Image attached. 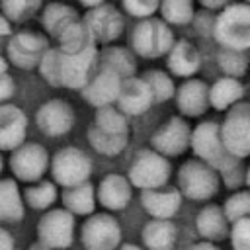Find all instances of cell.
Returning <instances> with one entry per match:
<instances>
[{"instance_id": "cell-53", "label": "cell", "mask_w": 250, "mask_h": 250, "mask_svg": "<svg viewBox=\"0 0 250 250\" xmlns=\"http://www.w3.org/2000/svg\"><path fill=\"white\" fill-rule=\"evenodd\" d=\"M242 2H244V4H248V6H250V0H242Z\"/></svg>"}, {"instance_id": "cell-9", "label": "cell", "mask_w": 250, "mask_h": 250, "mask_svg": "<svg viewBox=\"0 0 250 250\" xmlns=\"http://www.w3.org/2000/svg\"><path fill=\"white\" fill-rule=\"evenodd\" d=\"M121 236V227L109 213H92L80 227V244L84 250H117Z\"/></svg>"}, {"instance_id": "cell-40", "label": "cell", "mask_w": 250, "mask_h": 250, "mask_svg": "<svg viewBox=\"0 0 250 250\" xmlns=\"http://www.w3.org/2000/svg\"><path fill=\"white\" fill-rule=\"evenodd\" d=\"M121 4L129 16L145 20V18H152L158 12L160 0H121Z\"/></svg>"}, {"instance_id": "cell-25", "label": "cell", "mask_w": 250, "mask_h": 250, "mask_svg": "<svg viewBox=\"0 0 250 250\" xmlns=\"http://www.w3.org/2000/svg\"><path fill=\"white\" fill-rule=\"evenodd\" d=\"M176 234V225L170 219H150L141 230V240L146 250H172Z\"/></svg>"}, {"instance_id": "cell-22", "label": "cell", "mask_w": 250, "mask_h": 250, "mask_svg": "<svg viewBox=\"0 0 250 250\" xmlns=\"http://www.w3.org/2000/svg\"><path fill=\"white\" fill-rule=\"evenodd\" d=\"M166 57H168L166 64H168V70L172 76L191 78L201 68V55H199L197 47L188 39L174 41V45Z\"/></svg>"}, {"instance_id": "cell-19", "label": "cell", "mask_w": 250, "mask_h": 250, "mask_svg": "<svg viewBox=\"0 0 250 250\" xmlns=\"http://www.w3.org/2000/svg\"><path fill=\"white\" fill-rule=\"evenodd\" d=\"M27 115L14 104H0V150H14L25 141Z\"/></svg>"}, {"instance_id": "cell-13", "label": "cell", "mask_w": 250, "mask_h": 250, "mask_svg": "<svg viewBox=\"0 0 250 250\" xmlns=\"http://www.w3.org/2000/svg\"><path fill=\"white\" fill-rule=\"evenodd\" d=\"M82 21H84L92 41L102 43V45L113 43L123 33V27H125L121 12L115 6L105 4V2L96 8H88Z\"/></svg>"}, {"instance_id": "cell-8", "label": "cell", "mask_w": 250, "mask_h": 250, "mask_svg": "<svg viewBox=\"0 0 250 250\" xmlns=\"http://www.w3.org/2000/svg\"><path fill=\"white\" fill-rule=\"evenodd\" d=\"M221 139L225 148L238 160L250 156V104L238 102L230 109L221 123Z\"/></svg>"}, {"instance_id": "cell-26", "label": "cell", "mask_w": 250, "mask_h": 250, "mask_svg": "<svg viewBox=\"0 0 250 250\" xmlns=\"http://www.w3.org/2000/svg\"><path fill=\"white\" fill-rule=\"evenodd\" d=\"M62 205L66 211H70L74 217H88L96 209V188L88 182H82L78 186H70L62 189Z\"/></svg>"}, {"instance_id": "cell-31", "label": "cell", "mask_w": 250, "mask_h": 250, "mask_svg": "<svg viewBox=\"0 0 250 250\" xmlns=\"http://www.w3.org/2000/svg\"><path fill=\"white\" fill-rule=\"evenodd\" d=\"M57 43H59V49L62 53H80L92 45H96L82 21V18L78 21H74L72 25H68L59 37H57Z\"/></svg>"}, {"instance_id": "cell-24", "label": "cell", "mask_w": 250, "mask_h": 250, "mask_svg": "<svg viewBox=\"0 0 250 250\" xmlns=\"http://www.w3.org/2000/svg\"><path fill=\"white\" fill-rule=\"evenodd\" d=\"M244 94H246V88L238 78L223 76L209 86V105L215 111H227L234 104L242 102Z\"/></svg>"}, {"instance_id": "cell-44", "label": "cell", "mask_w": 250, "mask_h": 250, "mask_svg": "<svg viewBox=\"0 0 250 250\" xmlns=\"http://www.w3.org/2000/svg\"><path fill=\"white\" fill-rule=\"evenodd\" d=\"M201 6H205L207 10H223L225 6H229L232 0H199Z\"/></svg>"}, {"instance_id": "cell-32", "label": "cell", "mask_w": 250, "mask_h": 250, "mask_svg": "<svg viewBox=\"0 0 250 250\" xmlns=\"http://www.w3.org/2000/svg\"><path fill=\"white\" fill-rule=\"evenodd\" d=\"M59 193H57V184L55 182H47V180H39L35 184H29L23 189V199L25 203L35 209V211H45L49 209L55 201H57Z\"/></svg>"}, {"instance_id": "cell-21", "label": "cell", "mask_w": 250, "mask_h": 250, "mask_svg": "<svg viewBox=\"0 0 250 250\" xmlns=\"http://www.w3.org/2000/svg\"><path fill=\"white\" fill-rule=\"evenodd\" d=\"M141 205L152 219H172L182 205V193L178 188H156L141 191Z\"/></svg>"}, {"instance_id": "cell-34", "label": "cell", "mask_w": 250, "mask_h": 250, "mask_svg": "<svg viewBox=\"0 0 250 250\" xmlns=\"http://www.w3.org/2000/svg\"><path fill=\"white\" fill-rule=\"evenodd\" d=\"M98 129L105 131V133H129V121H127V115L119 109V107H113L111 105H102V107H96V113H94V121H92Z\"/></svg>"}, {"instance_id": "cell-23", "label": "cell", "mask_w": 250, "mask_h": 250, "mask_svg": "<svg viewBox=\"0 0 250 250\" xmlns=\"http://www.w3.org/2000/svg\"><path fill=\"white\" fill-rule=\"evenodd\" d=\"M229 225H230V223L227 221L223 207L217 205V203L205 205V207L197 213V217H195V229H197V232H199L205 240H209V242L225 240V238L229 236V230H230Z\"/></svg>"}, {"instance_id": "cell-50", "label": "cell", "mask_w": 250, "mask_h": 250, "mask_svg": "<svg viewBox=\"0 0 250 250\" xmlns=\"http://www.w3.org/2000/svg\"><path fill=\"white\" fill-rule=\"evenodd\" d=\"M119 250H146V248H141V246H137V244H121Z\"/></svg>"}, {"instance_id": "cell-28", "label": "cell", "mask_w": 250, "mask_h": 250, "mask_svg": "<svg viewBox=\"0 0 250 250\" xmlns=\"http://www.w3.org/2000/svg\"><path fill=\"white\" fill-rule=\"evenodd\" d=\"M80 16L74 8H70L68 4L62 2H51L45 6L43 14H41V25L43 29L51 35V37H59L68 25H72L74 21H78Z\"/></svg>"}, {"instance_id": "cell-46", "label": "cell", "mask_w": 250, "mask_h": 250, "mask_svg": "<svg viewBox=\"0 0 250 250\" xmlns=\"http://www.w3.org/2000/svg\"><path fill=\"white\" fill-rule=\"evenodd\" d=\"M189 250H221V248L215 246V244L209 242V240H203V242H195V244H191Z\"/></svg>"}, {"instance_id": "cell-6", "label": "cell", "mask_w": 250, "mask_h": 250, "mask_svg": "<svg viewBox=\"0 0 250 250\" xmlns=\"http://www.w3.org/2000/svg\"><path fill=\"white\" fill-rule=\"evenodd\" d=\"M172 176V164L166 156L156 152L154 148H141L129 168H127V180L133 188L143 189H156L164 188Z\"/></svg>"}, {"instance_id": "cell-38", "label": "cell", "mask_w": 250, "mask_h": 250, "mask_svg": "<svg viewBox=\"0 0 250 250\" xmlns=\"http://www.w3.org/2000/svg\"><path fill=\"white\" fill-rule=\"evenodd\" d=\"M223 211L229 223H234L242 217H250V189H240L227 197L223 203Z\"/></svg>"}, {"instance_id": "cell-5", "label": "cell", "mask_w": 250, "mask_h": 250, "mask_svg": "<svg viewBox=\"0 0 250 250\" xmlns=\"http://www.w3.org/2000/svg\"><path fill=\"white\" fill-rule=\"evenodd\" d=\"M176 182H178V189L182 197L191 199V201H207L215 197L221 188L219 172L199 158L186 160L178 168Z\"/></svg>"}, {"instance_id": "cell-20", "label": "cell", "mask_w": 250, "mask_h": 250, "mask_svg": "<svg viewBox=\"0 0 250 250\" xmlns=\"http://www.w3.org/2000/svg\"><path fill=\"white\" fill-rule=\"evenodd\" d=\"M131 197L133 186L129 184L127 176H121L117 172L105 174L96 188V199L109 211H123L131 203Z\"/></svg>"}, {"instance_id": "cell-15", "label": "cell", "mask_w": 250, "mask_h": 250, "mask_svg": "<svg viewBox=\"0 0 250 250\" xmlns=\"http://www.w3.org/2000/svg\"><path fill=\"white\" fill-rule=\"evenodd\" d=\"M189 137H191L189 123L180 115H174L152 133L150 145L162 156L172 158V156L184 154L189 148Z\"/></svg>"}, {"instance_id": "cell-42", "label": "cell", "mask_w": 250, "mask_h": 250, "mask_svg": "<svg viewBox=\"0 0 250 250\" xmlns=\"http://www.w3.org/2000/svg\"><path fill=\"white\" fill-rule=\"evenodd\" d=\"M14 94H16V82H14V78L8 72L0 74V104H8L14 98Z\"/></svg>"}, {"instance_id": "cell-7", "label": "cell", "mask_w": 250, "mask_h": 250, "mask_svg": "<svg viewBox=\"0 0 250 250\" xmlns=\"http://www.w3.org/2000/svg\"><path fill=\"white\" fill-rule=\"evenodd\" d=\"M51 176L57 186L70 188L78 186L82 182H88L94 170L92 158L78 146H64L55 152V156L49 162Z\"/></svg>"}, {"instance_id": "cell-41", "label": "cell", "mask_w": 250, "mask_h": 250, "mask_svg": "<svg viewBox=\"0 0 250 250\" xmlns=\"http://www.w3.org/2000/svg\"><path fill=\"white\" fill-rule=\"evenodd\" d=\"M244 168H242V164H240V160L238 162H234V164H230L229 168H225V170H221L219 172V178H221V182L229 188V189H238L242 184H244Z\"/></svg>"}, {"instance_id": "cell-3", "label": "cell", "mask_w": 250, "mask_h": 250, "mask_svg": "<svg viewBox=\"0 0 250 250\" xmlns=\"http://www.w3.org/2000/svg\"><path fill=\"white\" fill-rule=\"evenodd\" d=\"M174 33L164 20L145 18L129 33V49L143 59H160L174 45Z\"/></svg>"}, {"instance_id": "cell-37", "label": "cell", "mask_w": 250, "mask_h": 250, "mask_svg": "<svg viewBox=\"0 0 250 250\" xmlns=\"http://www.w3.org/2000/svg\"><path fill=\"white\" fill-rule=\"evenodd\" d=\"M217 62L219 68L223 70L225 76H232V78H240L246 74L250 59L246 55V51H236V49H221L217 55Z\"/></svg>"}, {"instance_id": "cell-1", "label": "cell", "mask_w": 250, "mask_h": 250, "mask_svg": "<svg viewBox=\"0 0 250 250\" xmlns=\"http://www.w3.org/2000/svg\"><path fill=\"white\" fill-rule=\"evenodd\" d=\"M98 62V47L92 45L80 53H62L59 47H49L39 61L41 78L53 88L82 90Z\"/></svg>"}, {"instance_id": "cell-48", "label": "cell", "mask_w": 250, "mask_h": 250, "mask_svg": "<svg viewBox=\"0 0 250 250\" xmlns=\"http://www.w3.org/2000/svg\"><path fill=\"white\" fill-rule=\"evenodd\" d=\"M86 8H96V6H100V4H104L105 0H80Z\"/></svg>"}, {"instance_id": "cell-35", "label": "cell", "mask_w": 250, "mask_h": 250, "mask_svg": "<svg viewBox=\"0 0 250 250\" xmlns=\"http://www.w3.org/2000/svg\"><path fill=\"white\" fill-rule=\"evenodd\" d=\"M160 16L166 23L186 25L195 18L193 0H160Z\"/></svg>"}, {"instance_id": "cell-51", "label": "cell", "mask_w": 250, "mask_h": 250, "mask_svg": "<svg viewBox=\"0 0 250 250\" xmlns=\"http://www.w3.org/2000/svg\"><path fill=\"white\" fill-rule=\"evenodd\" d=\"M244 184L248 186V189H250V166L246 168V172H244Z\"/></svg>"}, {"instance_id": "cell-17", "label": "cell", "mask_w": 250, "mask_h": 250, "mask_svg": "<svg viewBox=\"0 0 250 250\" xmlns=\"http://www.w3.org/2000/svg\"><path fill=\"white\" fill-rule=\"evenodd\" d=\"M176 107L186 117H201L209 109V86L199 78H186L174 94Z\"/></svg>"}, {"instance_id": "cell-54", "label": "cell", "mask_w": 250, "mask_h": 250, "mask_svg": "<svg viewBox=\"0 0 250 250\" xmlns=\"http://www.w3.org/2000/svg\"><path fill=\"white\" fill-rule=\"evenodd\" d=\"M248 59H250V55H248Z\"/></svg>"}, {"instance_id": "cell-14", "label": "cell", "mask_w": 250, "mask_h": 250, "mask_svg": "<svg viewBox=\"0 0 250 250\" xmlns=\"http://www.w3.org/2000/svg\"><path fill=\"white\" fill-rule=\"evenodd\" d=\"M74 121V107L61 98L47 100L35 111V125L47 137H64L72 131Z\"/></svg>"}, {"instance_id": "cell-4", "label": "cell", "mask_w": 250, "mask_h": 250, "mask_svg": "<svg viewBox=\"0 0 250 250\" xmlns=\"http://www.w3.org/2000/svg\"><path fill=\"white\" fill-rule=\"evenodd\" d=\"M189 148L193 150V154L199 160L207 162L217 172L238 162V158H234L225 148L223 139H221V123L215 119H205V121L197 123L195 129H191Z\"/></svg>"}, {"instance_id": "cell-16", "label": "cell", "mask_w": 250, "mask_h": 250, "mask_svg": "<svg viewBox=\"0 0 250 250\" xmlns=\"http://www.w3.org/2000/svg\"><path fill=\"white\" fill-rule=\"evenodd\" d=\"M121 80L123 78H119L115 72H111L107 68H100L96 74L90 76L86 86L80 90V96L86 104H90L94 107L111 105L117 102Z\"/></svg>"}, {"instance_id": "cell-52", "label": "cell", "mask_w": 250, "mask_h": 250, "mask_svg": "<svg viewBox=\"0 0 250 250\" xmlns=\"http://www.w3.org/2000/svg\"><path fill=\"white\" fill-rule=\"evenodd\" d=\"M2 170H4V158H2V154H0V174H2Z\"/></svg>"}, {"instance_id": "cell-18", "label": "cell", "mask_w": 250, "mask_h": 250, "mask_svg": "<svg viewBox=\"0 0 250 250\" xmlns=\"http://www.w3.org/2000/svg\"><path fill=\"white\" fill-rule=\"evenodd\" d=\"M152 104H154L152 94L141 76H131V78L121 80V88H119V96H117V107L125 115L139 117V115L146 113Z\"/></svg>"}, {"instance_id": "cell-33", "label": "cell", "mask_w": 250, "mask_h": 250, "mask_svg": "<svg viewBox=\"0 0 250 250\" xmlns=\"http://www.w3.org/2000/svg\"><path fill=\"white\" fill-rule=\"evenodd\" d=\"M141 78L146 82V86H148V90L152 94V102L154 104H162V102H168V100L174 98L176 84H174V80L170 78L168 72L158 70V68H150V70L143 72Z\"/></svg>"}, {"instance_id": "cell-29", "label": "cell", "mask_w": 250, "mask_h": 250, "mask_svg": "<svg viewBox=\"0 0 250 250\" xmlns=\"http://www.w3.org/2000/svg\"><path fill=\"white\" fill-rule=\"evenodd\" d=\"M86 139L90 143V146L107 158H113L117 154H121L127 145H129V133H105L102 129H98L94 123H90V127L86 129Z\"/></svg>"}, {"instance_id": "cell-10", "label": "cell", "mask_w": 250, "mask_h": 250, "mask_svg": "<svg viewBox=\"0 0 250 250\" xmlns=\"http://www.w3.org/2000/svg\"><path fill=\"white\" fill-rule=\"evenodd\" d=\"M47 49H49V41L45 35L31 31V29H23L8 37L6 59L10 64H14L20 70H31L39 64Z\"/></svg>"}, {"instance_id": "cell-55", "label": "cell", "mask_w": 250, "mask_h": 250, "mask_svg": "<svg viewBox=\"0 0 250 250\" xmlns=\"http://www.w3.org/2000/svg\"><path fill=\"white\" fill-rule=\"evenodd\" d=\"M14 250H18V248H14Z\"/></svg>"}, {"instance_id": "cell-2", "label": "cell", "mask_w": 250, "mask_h": 250, "mask_svg": "<svg viewBox=\"0 0 250 250\" xmlns=\"http://www.w3.org/2000/svg\"><path fill=\"white\" fill-rule=\"evenodd\" d=\"M213 35L225 49L250 51V6L230 2L213 21Z\"/></svg>"}, {"instance_id": "cell-47", "label": "cell", "mask_w": 250, "mask_h": 250, "mask_svg": "<svg viewBox=\"0 0 250 250\" xmlns=\"http://www.w3.org/2000/svg\"><path fill=\"white\" fill-rule=\"evenodd\" d=\"M29 250H51L45 242H41V240H37V242H33L31 246H29Z\"/></svg>"}, {"instance_id": "cell-45", "label": "cell", "mask_w": 250, "mask_h": 250, "mask_svg": "<svg viewBox=\"0 0 250 250\" xmlns=\"http://www.w3.org/2000/svg\"><path fill=\"white\" fill-rule=\"evenodd\" d=\"M12 35V25L10 21L0 14V37H10Z\"/></svg>"}, {"instance_id": "cell-39", "label": "cell", "mask_w": 250, "mask_h": 250, "mask_svg": "<svg viewBox=\"0 0 250 250\" xmlns=\"http://www.w3.org/2000/svg\"><path fill=\"white\" fill-rule=\"evenodd\" d=\"M229 238L232 244V250H250V217H242L234 223H230Z\"/></svg>"}, {"instance_id": "cell-11", "label": "cell", "mask_w": 250, "mask_h": 250, "mask_svg": "<svg viewBox=\"0 0 250 250\" xmlns=\"http://www.w3.org/2000/svg\"><path fill=\"white\" fill-rule=\"evenodd\" d=\"M51 156L47 148L39 143H21L10 154V170L20 182L35 184L49 170Z\"/></svg>"}, {"instance_id": "cell-30", "label": "cell", "mask_w": 250, "mask_h": 250, "mask_svg": "<svg viewBox=\"0 0 250 250\" xmlns=\"http://www.w3.org/2000/svg\"><path fill=\"white\" fill-rule=\"evenodd\" d=\"M98 61L102 68L115 72L119 78L135 76L137 61L133 57V51L127 47H105L102 53H98Z\"/></svg>"}, {"instance_id": "cell-36", "label": "cell", "mask_w": 250, "mask_h": 250, "mask_svg": "<svg viewBox=\"0 0 250 250\" xmlns=\"http://www.w3.org/2000/svg\"><path fill=\"white\" fill-rule=\"evenodd\" d=\"M41 4L43 0H0V10L8 21L21 23L31 20L39 12Z\"/></svg>"}, {"instance_id": "cell-12", "label": "cell", "mask_w": 250, "mask_h": 250, "mask_svg": "<svg viewBox=\"0 0 250 250\" xmlns=\"http://www.w3.org/2000/svg\"><path fill=\"white\" fill-rule=\"evenodd\" d=\"M74 215L62 209H49L37 223V238L51 250H66L74 242Z\"/></svg>"}, {"instance_id": "cell-49", "label": "cell", "mask_w": 250, "mask_h": 250, "mask_svg": "<svg viewBox=\"0 0 250 250\" xmlns=\"http://www.w3.org/2000/svg\"><path fill=\"white\" fill-rule=\"evenodd\" d=\"M8 64H10V62H8V59L0 55V74H4V72H8Z\"/></svg>"}, {"instance_id": "cell-43", "label": "cell", "mask_w": 250, "mask_h": 250, "mask_svg": "<svg viewBox=\"0 0 250 250\" xmlns=\"http://www.w3.org/2000/svg\"><path fill=\"white\" fill-rule=\"evenodd\" d=\"M0 250H14V236L0 227Z\"/></svg>"}, {"instance_id": "cell-27", "label": "cell", "mask_w": 250, "mask_h": 250, "mask_svg": "<svg viewBox=\"0 0 250 250\" xmlns=\"http://www.w3.org/2000/svg\"><path fill=\"white\" fill-rule=\"evenodd\" d=\"M23 215V197L18 182L12 178L0 180V223H20Z\"/></svg>"}]
</instances>
